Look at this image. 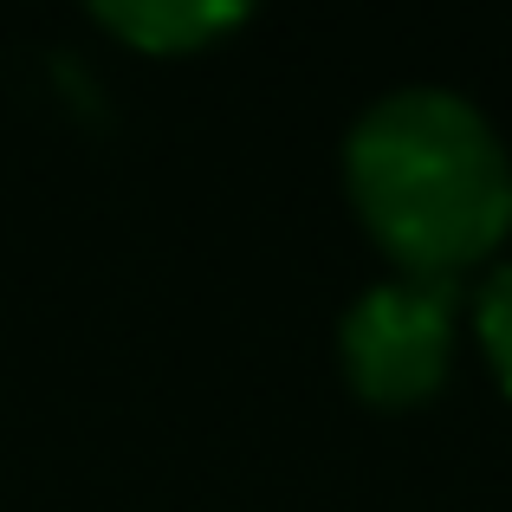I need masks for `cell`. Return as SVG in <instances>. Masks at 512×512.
<instances>
[{
    "mask_svg": "<svg viewBox=\"0 0 512 512\" xmlns=\"http://www.w3.org/2000/svg\"><path fill=\"white\" fill-rule=\"evenodd\" d=\"M480 344H487L493 370H500V383L512 389V266H500V273L480 286Z\"/></svg>",
    "mask_w": 512,
    "mask_h": 512,
    "instance_id": "cell-4",
    "label": "cell"
},
{
    "mask_svg": "<svg viewBox=\"0 0 512 512\" xmlns=\"http://www.w3.org/2000/svg\"><path fill=\"white\" fill-rule=\"evenodd\" d=\"M85 7L143 52H188L240 26L253 0H85Z\"/></svg>",
    "mask_w": 512,
    "mask_h": 512,
    "instance_id": "cell-3",
    "label": "cell"
},
{
    "mask_svg": "<svg viewBox=\"0 0 512 512\" xmlns=\"http://www.w3.org/2000/svg\"><path fill=\"white\" fill-rule=\"evenodd\" d=\"M344 182L363 227L422 279L487 260L512 227L506 143L441 85L376 98L344 137Z\"/></svg>",
    "mask_w": 512,
    "mask_h": 512,
    "instance_id": "cell-1",
    "label": "cell"
},
{
    "mask_svg": "<svg viewBox=\"0 0 512 512\" xmlns=\"http://www.w3.org/2000/svg\"><path fill=\"white\" fill-rule=\"evenodd\" d=\"M338 357L357 396L422 402L454 357V286L422 273L370 286L338 325Z\"/></svg>",
    "mask_w": 512,
    "mask_h": 512,
    "instance_id": "cell-2",
    "label": "cell"
}]
</instances>
